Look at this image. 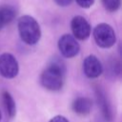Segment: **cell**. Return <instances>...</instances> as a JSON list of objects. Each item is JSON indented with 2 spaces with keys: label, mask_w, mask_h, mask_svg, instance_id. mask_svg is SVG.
<instances>
[{
  "label": "cell",
  "mask_w": 122,
  "mask_h": 122,
  "mask_svg": "<svg viewBox=\"0 0 122 122\" xmlns=\"http://www.w3.org/2000/svg\"><path fill=\"white\" fill-rule=\"evenodd\" d=\"M49 122H69L68 119L62 115H56L54 117H52Z\"/></svg>",
  "instance_id": "5bb4252c"
},
{
  "label": "cell",
  "mask_w": 122,
  "mask_h": 122,
  "mask_svg": "<svg viewBox=\"0 0 122 122\" xmlns=\"http://www.w3.org/2000/svg\"><path fill=\"white\" fill-rule=\"evenodd\" d=\"M76 2L82 8H89L93 4L94 0H76Z\"/></svg>",
  "instance_id": "4fadbf2b"
},
{
  "label": "cell",
  "mask_w": 122,
  "mask_h": 122,
  "mask_svg": "<svg viewBox=\"0 0 122 122\" xmlns=\"http://www.w3.org/2000/svg\"><path fill=\"white\" fill-rule=\"evenodd\" d=\"M2 99H3V104L5 106L6 112L10 117H13L15 115L16 108H15V103L14 100L12 99L11 95L8 92H4L2 94Z\"/></svg>",
  "instance_id": "30bf717a"
},
{
  "label": "cell",
  "mask_w": 122,
  "mask_h": 122,
  "mask_svg": "<svg viewBox=\"0 0 122 122\" xmlns=\"http://www.w3.org/2000/svg\"><path fill=\"white\" fill-rule=\"evenodd\" d=\"M96 44L101 48H110L115 42V33L112 28L107 24H99L93 30Z\"/></svg>",
  "instance_id": "3957f363"
},
{
  "label": "cell",
  "mask_w": 122,
  "mask_h": 122,
  "mask_svg": "<svg viewBox=\"0 0 122 122\" xmlns=\"http://www.w3.org/2000/svg\"><path fill=\"white\" fill-rule=\"evenodd\" d=\"M58 48L61 54L67 58L75 56L79 51L78 42L73 36L70 34H64L60 37L58 41Z\"/></svg>",
  "instance_id": "5b68a950"
},
{
  "label": "cell",
  "mask_w": 122,
  "mask_h": 122,
  "mask_svg": "<svg viewBox=\"0 0 122 122\" xmlns=\"http://www.w3.org/2000/svg\"><path fill=\"white\" fill-rule=\"evenodd\" d=\"M102 3L109 11H114L120 7V0H102Z\"/></svg>",
  "instance_id": "7c38bea8"
},
{
  "label": "cell",
  "mask_w": 122,
  "mask_h": 122,
  "mask_svg": "<svg viewBox=\"0 0 122 122\" xmlns=\"http://www.w3.org/2000/svg\"><path fill=\"white\" fill-rule=\"evenodd\" d=\"M65 77V66L56 59L51 62L49 67L41 74V84L43 87L50 91H58L64 84Z\"/></svg>",
  "instance_id": "6da1fadb"
},
{
  "label": "cell",
  "mask_w": 122,
  "mask_h": 122,
  "mask_svg": "<svg viewBox=\"0 0 122 122\" xmlns=\"http://www.w3.org/2000/svg\"><path fill=\"white\" fill-rule=\"evenodd\" d=\"M102 65L94 55H89L84 59L83 71L84 73L90 78L98 77L102 73Z\"/></svg>",
  "instance_id": "52a82bcc"
},
{
  "label": "cell",
  "mask_w": 122,
  "mask_h": 122,
  "mask_svg": "<svg viewBox=\"0 0 122 122\" xmlns=\"http://www.w3.org/2000/svg\"><path fill=\"white\" fill-rule=\"evenodd\" d=\"M59 6H62V7H65V6H68L71 4V0H54Z\"/></svg>",
  "instance_id": "9a60e30c"
},
{
  "label": "cell",
  "mask_w": 122,
  "mask_h": 122,
  "mask_svg": "<svg viewBox=\"0 0 122 122\" xmlns=\"http://www.w3.org/2000/svg\"><path fill=\"white\" fill-rule=\"evenodd\" d=\"M71 30L74 38L79 40L87 39L91 33V27L88 21L82 16H75L72 18L71 23Z\"/></svg>",
  "instance_id": "8992f818"
},
{
  "label": "cell",
  "mask_w": 122,
  "mask_h": 122,
  "mask_svg": "<svg viewBox=\"0 0 122 122\" xmlns=\"http://www.w3.org/2000/svg\"><path fill=\"white\" fill-rule=\"evenodd\" d=\"M0 120H1V112H0Z\"/></svg>",
  "instance_id": "2e32d148"
},
{
  "label": "cell",
  "mask_w": 122,
  "mask_h": 122,
  "mask_svg": "<svg viewBox=\"0 0 122 122\" xmlns=\"http://www.w3.org/2000/svg\"><path fill=\"white\" fill-rule=\"evenodd\" d=\"M99 96V95H98ZM99 104L101 106V109H102V112L104 114V117L108 120H111L112 119V112H111V109H110V106L108 104V102L106 101V99L100 95L99 96Z\"/></svg>",
  "instance_id": "8fae6325"
},
{
  "label": "cell",
  "mask_w": 122,
  "mask_h": 122,
  "mask_svg": "<svg viewBox=\"0 0 122 122\" xmlns=\"http://www.w3.org/2000/svg\"><path fill=\"white\" fill-rule=\"evenodd\" d=\"M0 73L6 78H13L18 73V63L10 53L0 55Z\"/></svg>",
  "instance_id": "277c9868"
},
{
  "label": "cell",
  "mask_w": 122,
  "mask_h": 122,
  "mask_svg": "<svg viewBox=\"0 0 122 122\" xmlns=\"http://www.w3.org/2000/svg\"><path fill=\"white\" fill-rule=\"evenodd\" d=\"M18 30L21 39L29 45L37 43L41 36V30L37 21L30 15H23L19 18Z\"/></svg>",
  "instance_id": "7a4b0ae2"
},
{
  "label": "cell",
  "mask_w": 122,
  "mask_h": 122,
  "mask_svg": "<svg viewBox=\"0 0 122 122\" xmlns=\"http://www.w3.org/2000/svg\"><path fill=\"white\" fill-rule=\"evenodd\" d=\"M92 107V102L88 97H78L72 102V110L74 112L86 115L88 114Z\"/></svg>",
  "instance_id": "ba28073f"
},
{
  "label": "cell",
  "mask_w": 122,
  "mask_h": 122,
  "mask_svg": "<svg viewBox=\"0 0 122 122\" xmlns=\"http://www.w3.org/2000/svg\"><path fill=\"white\" fill-rule=\"evenodd\" d=\"M16 11L13 7L9 5L0 6V30L7 24L10 23L15 17Z\"/></svg>",
  "instance_id": "9c48e42d"
}]
</instances>
